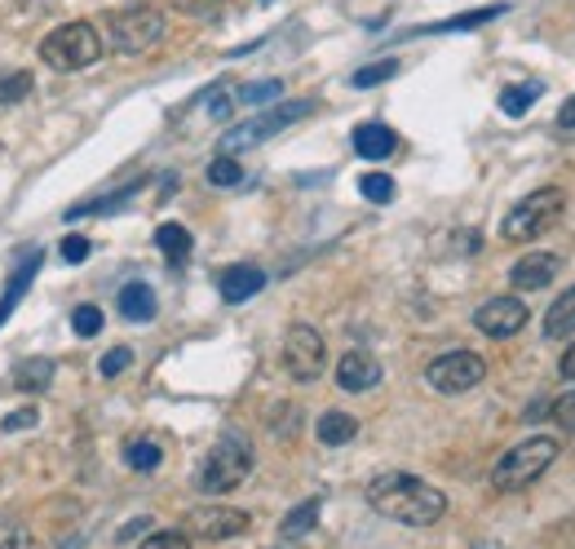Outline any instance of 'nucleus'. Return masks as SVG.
Wrapping results in <instances>:
<instances>
[{
    "instance_id": "1",
    "label": "nucleus",
    "mask_w": 575,
    "mask_h": 549,
    "mask_svg": "<svg viewBox=\"0 0 575 549\" xmlns=\"http://www.w3.org/2000/svg\"><path fill=\"white\" fill-rule=\"evenodd\" d=\"M368 505L381 514V518H394L403 527H434L442 514H447V496L416 479V474H381L368 483Z\"/></svg>"
},
{
    "instance_id": "2",
    "label": "nucleus",
    "mask_w": 575,
    "mask_h": 549,
    "mask_svg": "<svg viewBox=\"0 0 575 549\" xmlns=\"http://www.w3.org/2000/svg\"><path fill=\"white\" fill-rule=\"evenodd\" d=\"M249 474H253V444L244 434H221L208 448V457L199 461V470H195V492L226 496V492H235Z\"/></svg>"
},
{
    "instance_id": "3",
    "label": "nucleus",
    "mask_w": 575,
    "mask_h": 549,
    "mask_svg": "<svg viewBox=\"0 0 575 549\" xmlns=\"http://www.w3.org/2000/svg\"><path fill=\"white\" fill-rule=\"evenodd\" d=\"M553 461H557V438H553V434H531V438L514 444V448L492 466V483H496V492H518V488L536 483Z\"/></svg>"
},
{
    "instance_id": "4",
    "label": "nucleus",
    "mask_w": 575,
    "mask_h": 549,
    "mask_svg": "<svg viewBox=\"0 0 575 549\" xmlns=\"http://www.w3.org/2000/svg\"><path fill=\"white\" fill-rule=\"evenodd\" d=\"M566 213V195L557 186H544V191H531L522 204H514L501 222V236L509 244H527V240H540L544 231H553Z\"/></svg>"
},
{
    "instance_id": "5",
    "label": "nucleus",
    "mask_w": 575,
    "mask_h": 549,
    "mask_svg": "<svg viewBox=\"0 0 575 549\" xmlns=\"http://www.w3.org/2000/svg\"><path fill=\"white\" fill-rule=\"evenodd\" d=\"M41 58L54 67V71H84L102 58V36L93 23H62L54 27L45 41H41Z\"/></svg>"
},
{
    "instance_id": "6",
    "label": "nucleus",
    "mask_w": 575,
    "mask_h": 549,
    "mask_svg": "<svg viewBox=\"0 0 575 549\" xmlns=\"http://www.w3.org/2000/svg\"><path fill=\"white\" fill-rule=\"evenodd\" d=\"M160 36H164V14L151 5H134L125 14L106 19V45L115 54H147Z\"/></svg>"
},
{
    "instance_id": "7",
    "label": "nucleus",
    "mask_w": 575,
    "mask_h": 549,
    "mask_svg": "<svg viewBox=\"0 0 575 549\" xmlns=\"http://www.w3.org/2000/svg\"><path fill=\"white\" fill-rule=\"evenodd\" d=\"M314 106L319 102H310V98H301V102H284V106H275L271 116H257V121H249V125H240V129H230L226 138H221V151H244V147H257V142H266V138H275L279 129H288L292 121H306V116H314Z\"/></svg>"
},
{
    "instance_id": "8",
    "label": "nucleus",
    "mask_w": 575,
    "mask_h": 549,
    "mask_svg": "<svg viewBox=\"0 0 575 549\" xmlns=\"http://www.w3.org/2000/svg\"><path fill=\"white\" fill-rule=\"evenodd\" d=\"M483 377H487V364H483V355H474V351H447V355H438V359L425 368V381H429L438 394H465V390H474Z\"/></svg>"
},
{
    "instance_id": "9",
    "label": "nucleus",
    "mask_w": 575,
    "mask_h": 549,
    "mask_svg": "<svg viewBox=\"0 0 575 549\" xmlns=\"http://www.w3.org/2000/svg\"><path fill=\"white\" fill-rule=\"evenodd\" d=\"M323 364H327V346L323 338L314 333L310 323H292L288 338H284V368L292 381H319L323 377Z\"/></svg>"
},
{
    "instance_id": "10",
    "label": "nucleus",
    "mask_w": 575,
    "mask_h": 549,
    "mask_svg": "<svg viewBox=\"0 0 575 549\" xmlns=\"http://www.w3.org/2000/svg\"><path fill=\"white\" fill-rule=\"evenodd\" d=\"M474 323H479V333L487 338H514L527 328V306L518 297H492L474 310Z\"/></svg>"
},
{
    "instance_id": "11",
    "label": "nucleus",
    "mask_w": 575,
    "mask_h": 549,
    "mask_svg": "<svg viewBox=\"0 0 575 549\" xmlns=\"http://www.w3.org/2000/svg\"><path fill=\"white\" fill-rule=\"evenodd\" d=\"M249 531V514L230 505H204L191 514V540H230Z\"/></svg>"
},
{
    "instance_id": "12",
    "label": "nucleus",
    "mask_w": 575,
    "mask_h": 549,
    "mask_svg": "<svg viewBox=\"0 0 575 549\" xmlns=\"http://www.w3.org/2000/svg\"><path fill=\"white\" fill-rule=\"evenodd\" d=\"M557 271H562V258H557V253H527V258H518V262L509 266V284H514L518 293H536V288H549V284L557 279Z\"/></svg>"
},
{
    "instance_id": "13",
    "label": "nucleus",
    "mask_w": 575,
    "mask_h": 549,
    "mask_svg": "<svg viewBox=\"0 0 575 549\" xmlns=\"http://www.w3.org/2000/svg\"><path fill=\"white\" fill-rule=\"evenodd\" d=\"M377 381H381V364H377V355H368V351H350V355L336 364V386L350 390V394H364V390H372Z\"/></svg>"
},
{
    "instance_id": "14",
    "label": "nucleus",
    "mask_w": 575,
    "mask_h": 549,
    "mask_svg": "<svg viewBox=\"0 0 575 549\" xmlns=\"http://www.w3.org/2000/svg\"><path fill=\"white\" fill-rule=\"evenodd\" d=\"M266 288V271H257V266H230L226 275H221V297L230 301V306H240V301H249V297H257Z\"/></svg>"
},
{
    "instance_id": "15",
    "label": "nucleus",
    "mask_w": 575,
    "mask_h": 549,
    "mask_svg": "<svg viewBox=\"0 0 575 549\" xmlns=\"http://www.w3.org/2000/svg\"><path fill=\"white\" fill-rule=\"evenodd\" d=\"M394 147H399L394 129L381 125V121H368V125L355 129V151H359L364 160H386V156H394Z\"/></svg>"
},
{
    "instance_id": "16",
    "label": "nucleus",
    "mask_w": 575,
    "mask_h": 549,
    "mask_svg": "<svg viewBox=\"0 0 575 549\" xmlns=\"http://www.w3.org/2000/svg\"><path fill=\"white\" fill-rule=\"evenodd\" d=\"M41 262H45V253L36 249V253H27V262L10 275V284H5V293H0V323H5L10 314H14V306H19V297L32 288V279H36V271H41Z\"/></svg>"
},
{
    "instance_id": "17",
    "label": "nucleus",
    "mask_w": 575,
    "mask_h": 549,
    "mask_svg": "<svg viewBox=\"0 0 575 549\" xmlns=\"http://www.w3.org/2000/svg\"><path fill=\"white\" fill-rule=\"evenodd\" d=\"M120 314H125L129 323H151V319H156V288L142 284V279L125 284V288H120Z\"/></svg>"
},
{
    "instance_id": "18",
    "label": "nucleus",
    "mask_w": 575,
    "mask_h": 549,
    "mask_svg": "<svg viewBox=\"0 0 575 549\" xmlns=\"http://www.w3.org/2000/svg\"><path fill=\"white\" fill-rule=\"evenodd\" d=\"M314 434H319L323 448H341V444H350V438L359 434V421L350 412H323L319 425H314Z\"/></svg>"
},
{
    "instance_id": "19",
    "label": "nucleus",
    "mask_w": 575,
    "mask_h": 549,
    "mask_svg": "<svg viewBox=\"0 0 575 549\" xmlns=\"http://www.w3.org/2000/svg\"><path fill=\"white\" fill-rule=\"evenodd\" d=\"M575 333V288H566L553 306H549V314H544V338L549 342H562V338H571Z\"/></svg>"
},
{
    "instance_id": "20",
    "label": "nucleus",
    "mask_w": 575,
    "mask_h": 549,
    "mask_svg": "<svg viewBox=\"0 0 575 549\" xmlns=\"http://www.w3.org/2000/svg\"><path fill=\"white\" fill-rule=\"evenodd\" d=\"M54 377H58V368H54V359H23L19 368H14V386L19 390H27V394H41V390H49L54 386Z\"/></svg>"
},
{
    "instance_id": "21",
    "label": "nucleus",
    "mask_w": 575,
    "mask_h": 549,
    "mask_svg": "<svg viewBox=\"0 0 575 549\" xmlns=\"http://www.w3.org/2000/svg\"><path fill=\"white\" fill-rule=\"evenodd\" d=\"M156 249L169 258V266H186V258H191V231L182 222H164L156 231Z\"/></svg>"
},
{
    "instance_id": "22",
    "label": "nucleus",
    "mask_w": 575,
    "mask_h": 549,
    "mask_svg": "<svg viewBox=\"0 0 575 549\" xmlns=\"http://www.w3.org/2000/svg\"><path fill=\"white\" fill-rule=\"evenodd\" d=\"M540 80H527V84H509L505 93H501V112L505 116H527L531 112V106L540 102Z\"/></svg>"
},
{
    "instance_id": "23",
    "label": "nucleus",
    "mask_w": 575,
    "mask_h": 549,
    "mask_svg": "<svg viewBox=\"0 0 575 549\" xmlns=\"http://www.w3.org/2000/svg\"><path fill=\"white\" fill-rule=\"evenodd\" d=\"M160 461H164V448L156 444V438H134V444L125 448V466H129V470H138V474L156 470Z\"/></svg>"
},
{
    "instance_id": "24",
    "label": "nucleus",
    "mask_w": 575,
    "mask_h": 549,
    "mask_svg": "<svg viewBox=\"0 0 575 549\" xmlns=\"http://www.w3.org/2000/svg\"><path fill=\"white\" fill-rule=\"evenodd\" d=\"M314 523H319V501H306V505H297V510L279 523V540H297V536H306Z\"/></svg>"
},
{
    "instance_id": "25",
    "label": "nucleus",
    "mask_w": 575,
    "mask_h": 549,
    "mask_svg": "<svg viewBox=\"0 0 575 549\" xmlns=\"http://www.w3.org/2000/svg\"><path fill=\"white\" fill-rule=\"evenodd\" d=\"M501 14H505V5H487V10H474V14H456L447 23H434L429 32H474V27H483V23L501 19Z\"/></svg>"
},
{
    "instance_id": "26",
    "label": "nucleus",
    "mask_w": 575,
    "mask_h": 549,
    "mask_svg": "<svg viewBox=\"0 0 575 549\" xmlns=\"http://www.w3.org/2000/svg\"><path fill=\"white\" fill-rule=\"evenodd\" d=\"M208 182H212V186H240V182H244V164L230 156V151H221V156L208 164Z\"/></svg>"
},
{
    "instance_id": "27",
    "label": "nucleus",
    "mask_w": 575,
    "mask_h": 549,
    "mask_svg": "<svg viewBox=\"0 0 575 549\" xmlns=\"http://www.w3.org/2000/svg\"><path fill=\"white\" fill-rule=\"evenodd\" d=\"M390 76H399V58H381V62L359 67V71L350 76V84H355V89H372V84H386Z\"/></svg>"
},
{
    "instance_id": "28",
    "label": "nucleus",
    "mask_w": 575,
    "mask_h": 549,
    "mask_svg": "<svg viewBox=\"0 0 575 549\" xmlns=\"http://www.w3.org/2000/svg\"><path fill=\"white\" fill-rule=\"evenodd\" d=\"M36 89V80H32V71H0V102H23L27 93Z\"/></svg>"
},
{
    "instance_id": "29",
    "label": "nucleus",
    "mask_w": 575,
    "mask_h": 549,
    "mask_svg": "<svg viewBox=\"0 0 575 549\" xmlns=\"http://www.w3.org/2000/svg\"><path fill=\"white\" fill-rule=\"evenodd\" d=\"M359 191H364L372 204H390V199H394V178H386V173H364V178H359Z\"/></svg>"
},
{
    "instance_id": "30",
    "label": "nucleus",
    "mask_w": 575,
    "mask_h": 549,
    "mask_svg": "<svg viewBox=\"0 0 575 549\" xmlns=\"http://www.w3.org/2000/svg\"><path fill=\"white\" fill-rule=\"evenodd\" d=\"M279 93H284V80H257V84H244V89H240V102L262 106V102H275Z\"/></svg>"
},
{
    "instance_id": "31",
    "label": "nucleus",
    "mask_w": 575,
    "mask_h": 549,
    "mask_svg": "<svg viewBox=\"0 0 575 549\" xmlns=\"http://www.w3.org/2000/svg\"><path fill=\"white\" fill-rule=\"evenodd\" d=\"M71 328H76V338H97L102 333V310L97 306H76Z\"/></svg>"
},
{
    "instance_id": "32",
    "label": "nucleus",
    "mask_w": 575,
    "mask_h": 549,
    "mask_svg": "<svg viewBox=\"0 0 575 549\" xmlns=\"http://www.w3.org/2000/svg\"><path fill=\"white\" fill-rule=\"evenodd\" d=\"M129 364H134V351H129V346H115V351H106V355H102L97 373H102V377H120Z\"/></svg>"
},
{
    "instance_id": "33",
    "label": "nucleus",
    "mask_w": 575,
    "mask_h": 549,
    "mask_svg": "<svg viewBox=\"0 0 575 549\" xmlns=\"http://www.w3.org/2000/svg\"><path fill=\"white\" fill-rule=\"evenodd\" d=\"M36 421H41V412H36V408H19V412H10L5 421H0V430L14 434V430H32Z\"/></svg>"
},
{
    "instance_id": "34",
    "label": "nucleus",
    "mask_w": 575,
    "mask_h": 549,
    "mask_svg": "<svg viewBox=\"0 0 575 549\" xmlns=\"http://www.w3.org/2000/svg\"><path fill=\"white\" fill-rule=\"evenodd\" d=\"M553 421H557L562 430H575V390L562 394V399H553Z\"/></svg>"
},
{
    "instance_id": "35",
    "label": "nucleus",
    "mask_w": 575,
    "mask_h": 549,
    "mask_svg": "<svg viewBox=\"0 0 575 549\" xmlns=\"http://www.w3.org/2000/svg\"><path fill=\"white\" fill-rule=\"evenodd\" d=\"M84 258H89V240H84V236H67V240H62V262L76 266V262H84Z\"/></svg>"
},
{
    "instance_id": "36",
    "label": "nucleus",
    "mask_w": 575,
    "mask_h": 549,
    "mask_svg": "<svg viewBox=\"0 0 575 549\" xmlns=\"http://www.w3.org/2000/svg\"><path fill=\"white\" fill-rule=\"evenodd\" d=\"M147 545L151 549H160V545H191V531H151Z\"/></svg>"
},
{
    "instance_id": "37",
    "label": "nucleus",
    "mask_w": 575,
    "mask_h": 549,
    "mask_svg": "<svg viewBox=\"0 0 575 549\" xmlns=\"http://www.w3.org/2000/svg\"><path fill=\"white\" fill-rule=\"evenodd\" d=\"M557 129H562V134H571V129H575V93L562 102V112H557Z\"/></svg>"
},
{
    "instance_id": "38",
    "label": "nucleus",
    "mask_w": 575,
    "mask_h": 549,
    "mask_svg": "<svg viewBox=\"0 0 575 549\" xmlns=\"http://www.w3.org/2000/svg\"><path fill=\"white\" fill-rule=\"evenodd\" d=\"M147 523H151V518H138L134 527H125V531H120V536H115V540H120V545H129V540H138V536L147 531Z\"/></svg>"
},
{
    "instance_id": "39",
    "label": "nucleus",
    "mask_w": 575,
    "mask_h": 549,
    "mask_svg": "<svg viewBox=\"0 0 575 549\" xmlns=\"http://www.w3.org/2000/svg\"><path fill=\"white\" fill-rule=\"evenodd\" d=\"M562 377H571L575 381V342L566 346V355H562Z\"/></svg>"
},
{
    "instance_id": "40",
    "label": "nucleus",
    "mask_w": 575,
    "mask_h": 549,
    "mask_svg": "<svg viewBox=\"0 0 575 549\" xmlns=\"http://www.w3.org/2000/svg\"><path fill=\"white\" fill-rule=\"evenodd\" d=\"M0 545H32L27 531H0Z\"/></svg>"
}]
</instances>
